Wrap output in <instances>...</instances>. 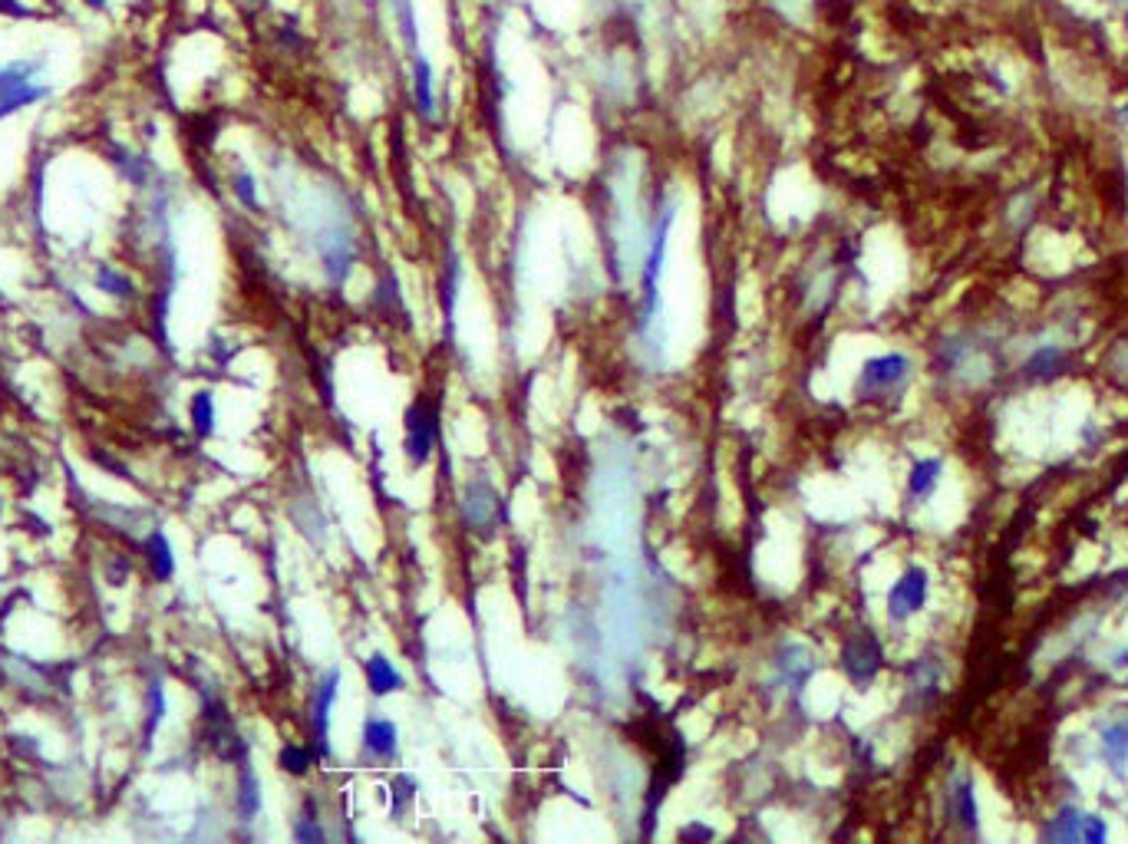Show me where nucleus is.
Returning <instances> with one entry per match:
<instances>
[{
	"label": "nucleus",
	"instance_id": "f257e3e1",
	"mask_svg": "<svg viewBox=\"0 0 1128 844\" xmlns=\"http://www.w3.org/2000/svg\"><path fill=\"white\" fill-rule=\"evenodd\" d=\"M43 66H47V60L33 57H20L0 66V119L50 96V86L40 83Z\"/></svg>",
	"mask_w": 1128,
	"mask_h": 844
},
{
	"label": "nucleus",
	"instance_id": "f03ea898",
	"mask_svg": "<svg viewBox=\"0 0 1128 844\" xmlns=\"http://www.w3.org/2000/svg\"><path fill=\"white\" fill-rule=\"evenodd\" d=\"M673 218H677V211L663 208V215L654 228V241H650V254H647V268H644V324L650 317L660 310V297H657V284H660V274H663V258H667V241H670V228H673Z\"/></svg>",
	"mask_w": 1128,
	"mask_h": 844
},
{
	"label": "nucleus",
	"instance_id": "7ed1b4c3",
	"mask_svg": "<svg viewBox=\"0 0 1128 844\" xmlns=\"http://www.w3.org/2000/svg\"><path fill=\"white\" fill-rule=\"evenodd\" d=\"M462 518L472 531L492 528L502 518V495L495 492L489 479H472L462 492Z\"/></svg>",
	"mask_w": 1128,
	"mask_h": 844
},
{
	"label": "nucleus",
	"instance_id": "20e7f679",
	"mask_svg": "<svg viewBox=\"0 0 1128 844\" xmlns=\"http://www.w3.org/2000/svg\"><path fill=\"white\" fill-rule=\"evenodd\" d=\"M842 670L855 686H868L881 670V647L871 633H858L851 637L842 650Z\"/></svg>",
	"mask_w": 1128,
	"mask_h": 844
},
{
	"label": "nucleus",
	"instance_id": "39448f33",
	"mask_svg": "<svg viewBox=\"0 0 1128 844\" xmlns=\"http://www.w3.org/2000/svg\"><path fill=\"white\" fill-rule=\"evenodd\" d=\"M403 432H406V455L413 465H426L429 455H433V439H436V422L429 416V409L423 403H413L403 416Z\"/></svg>",
	"mask_w": 1128,
	"mask_h": 844
},
{
	"label": "nucleus",
	"instance_id": "423d86ee",
	"mask_svg": "<svg viewBox=\"0 0 1128 844\" xmlns=\"http://www.w3.org/2000/svg\"><path fill=\"white\" fill-rule=\"evenodd\" d=\"M904 376H908V360L898 357V353L875 357L861 366L858 393H884V390H891V386H898Z\"/></svg>",
	"mask_w": 1128,
	"mask_h": 844
},
{
	"label": "nucleus",
	"instance_id": "0eeeda50",
	"mask_svg": "<svg viewBox=\"0 0 1128 844\" xmlns=\"http://www.w3.org/2000/svg\"><path fill=\"white\" fill-rule=\"evenodd\" d=\"M337 690H340V670H327V676L320 680V690L314 696V716H311V726H314V746H317V755H330V709H334V699H337Z\"/></svg>",
	"mask_w": 1128,
	"mask_h": 844
},
{
	"label": "nucleus",
	"instance_id": "6e6552de",
	"mask_svg": "<svg viewBox=\"0 0 1128 844\" xmlns=\"http://www.w3.org/2000/svg\"><path fill=\"white\" fill-rule=\"evenodd\" d=\"M776 673L785 686H792V690H802L805 683H809V676L815 673V660H812V650L802 647V643H785V647L776 653Z\"/></svg>",
	"mask_w": 1128,
	"mask_h": 844
},
{
	"label": "nucleus",
	"instance_id": "1a4fd4ad",
	"mask_svg": "<svg viewBox=\"0 0 1128 844\" xmlns=\"http://www.w3.org/2000/svg\"><path fill=\"white\" fill-rule=\"evenodd\" d=\"M363 752L370 755L373 762H390L400 752V732L390 723V719L373 716L363 726Z\"/></svg>",
	"mask_w": 1128,
	"mask_h": 844
},
{
	"label": "nucleus",
	"instance_id": "9d476101",
	"mask_svg": "<svg viewBox=\"0 0 1128 844\" xmlns=\"http://www.w3.org/2000/svg\"><path fill=\"white\" fill-rule=\"evenodd\" d=\"M924 591H927V577H924V571H908V574H904L901 581L894 584V591H891V597H888L891 617H894V620L911 617L914 610L924 604Z\"/></svg>",
	"mask_w": 1128,
	"mask_h": 844
},
{
	"label": "nucleus",
	"instance_id": "9b49d317",
	"mask_svg": "<svg viewBox=\"0 0 1128 844\" xmlns=\"http://www.w3.org/2000/svg\"><path fill=\"white\" fill-rule=\"evenodd\" d=\"M363 673H367V690L373 696H393L403 690V676L400 670L393 666V660L386 657V653H370L367 666H363Z\"/></svg>",
	"mask_w": 1128,
	"mask_h": 844
},
{
	"label": "nucleus",
	"instance_id": "f8f14e48",
	"mask_svg": "<svg viewBox=\"0 0 1128 844\" xmlns=\"http://www.w3.org/2000/svg\"><path fill=\"white\" fill-rule=\"evenodd\" d=\"M235 808H238V818L241 821H251L254 815L261 812V785H258V775H254L251 765H245V769H241Z\"/></svg>",
	"mask_w": 1128,
	"mask_h": 844
},
{
	"label": "nucleus",
	"instance_id": "ddd939ff",
	"mask_svg": "<svg viewBox=\"0 0 1128 844\" xmlns=\"http://www.w3.org/2000/svg\"><path fill=\"white\" fill-rule=\"evenodd\" d=\"M146 551H149V568L156 574V581H169L175 574V554H172L169 538H165L162 531H152L146 541Z\"/></svg>",
	"mask_w": 1128,
	"mask_h": 844
},
{
	"label": "nucleus",
	"instance_id": "4468645a",
	"mask_svg": "<svg viewBox=\"0 0 1128 844\" xmlns=\"http://www.w3.org/2000/svg\"><path fill=\"white\" fill-rule=\"evenodd\" d=\"M324 838L327 835H324V828H320V821H317V805L311 802V798H307L304 808L294 818V841L314 844V841H324Z\"/></svg>",
	"mask_w": 1128,
	"mask_h": 844
},
{
	"label": "nucleus",
	"instance_id": "2eb2a0df",
	"mask_svg": "<svg viewBox=\"0 0 1128 844\" xmlns=\"http://www.w3.org/2000/svg\"><path fill=\"white\" fill-rule=\"evenodd\" d=\"M192 426L198 436H212L215 432V396L208 390H198L192 396Z\"/></svg>",
	"mask_w": 1128,
	"mask_h": 844
},
{
	"label": "nucleus",
	"instance_id": "dca6fc26",
	"mask_svg": "<svg viewBox=\"0 0 1128 844\" xmlns=\"http://www.w3.org/2000/svg\"><path fill=\"white\" fill-rule=\"evenodd\" d=\"M96 287L109 297H132V281L126 274H119L116 268H109V264H99L96 268Z\"/></svg>",
	"mask_w": 1128,
	"mask_h": 844
},
{
	"label": "nucleus",
	"instance_id": "f3484780",
	"mask_svg": "<svg viewBox=\"0 0 1128 844\" xmlns=\"http://www.w3.org/2000/svg\"><path fill=\"white\" fill-rule=\"evenodd\" d=\"M278 765L281 769L287 772V775H297V779H301V775H307L311 772V765H314V752L307 749V746H284L281 749V755H278Z\"/></svg>",
	"mask_w": 1128,
	"mask_h": 844
},
{
	"label": "nucleus",
	"instance_id": "a211bd4d",
	"mask_svg": "<svg viewBox=\"0 0 1128 844\" xmlns=\"http://www.w3.org/2000/svg\"><path fill=\"white\" fill-rule=\"evenodd\" d=\"M413 798H416V779H413V775L400 772L393 779V805H390L393 818H403L406 808L413 805Z\"/></svg>",
	"mask_w": 1128,
	"mask_h": 844
},
{
	"label": "nucleus",
	"instance_id": "6ab92c4d",
	"mask_svg": "<svg viewBox=\"0 0 1128 844\" xmlns=\"http://www.w3.org/2000/svg\"><path fill=\"white\" fill-rule=\"evenodd\" d=\"M416 99H419V113L423 116H433V70H429L426 60L416 63Z\"/></svg>",
	"mask_w": 1128,
	"mask_h": 844
},
{
	"label": "nucleus",
	"instance_id": "aec40b11",
	"mask_svg": "<svg viewBox=\"0 0 1128 844\" xmlns=\"http://www.w3.org/2000/svg\"><path fill=\"white\" fill-rule=\"evenodd\" d=\"M937 472H940L937 462L914 465V472H911V492L914 495H927V492H931V488L937 485Z\"/></svg>",
	"mask_w": 1128,
	"mask_h": 844
},
{
	"label": "nucleus",
	"instance_id": "412c9836",
	"mask_svg": "<svg viewBox=\"0 0 1128 844\" xmlns=\"http://www.w3.org/2000/svg\"><path fill=\"white\" fill-rule=\"evenodd\" d=\"M235 195L241 198V205H248V208L258 205V192H254V179H251L248 172H238L235 175Z\"/></svg>",
	"mask_w": 1128,
	"mask_h": 844
},
{
	"label": "nucleus",
	"instance_id": "4be33fe9",
	"mask_svg": "<svg viewBox=\"0 0 1128 844\" xmlns=\"http://www.w3.org/2000/svg\"><path fill=\"white\" fill-rule=\"evenodd\" d=\"M690 838H696V841H710V838H713V828L696 825V821H693V825H687V828L680 831V841H690Z\"/></svg>",
	"mask_w": 1128,
	"mask_h": 844
},
{
	"label": "nucleus",
	"instance_id": "5701e85b",
	"mask_svg": "<svg viewBox=\"0 0 1128 844\" xmlns=\"http://www.w3.org/2000/svg\"><path fill=\"white\" fill-rule=\"evenodd\" d=\"M80 4H83L86 10H96V14H103V10L109 7V0H80Z\"/></svg>",
	"mask_w": 1128,
	"mask_h": 844
}]
</instances>
